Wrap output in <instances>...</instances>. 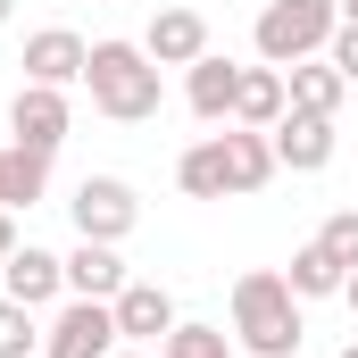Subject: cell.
Instances as JSON below:
<instances>
[{
	"label": "cell",
	"mask_w": 358,
	"mask_h": 358,
	"mask_svg": "<svg viewBox=\"0 0 358 358\" xmlns=\"http://www.w3.org/2000/svg\"><path fill=\"white\" fill-rule=\"evenodd\" d=\"M300 292L283 283V267H250V275H234V342L250 358H300Z\"/></svg>",
	"instance_id": "obj_1"
},
{
	"label": "cell",
	"mask_w": 358,
	"mask_h": 358,
	"mask_svg": "<svg viewBox=\"0 0 358 358\" xmlns=\"http://www.w3.org/2000/svg\"><path fill=\"white\" fill-rule=\"evenodd\" d=\"M159 76H167V67H159L142 42H92L84 92H92V108H100L108 125H150V117H159V100H167Z\"/></svg>",
	"instance_id": "obj_2"
},
{
	"label": "cell",
	"mask_w": 358,
	"mask_h": 358,
	"mask_svg": "<svg viewBox=\"0 0 358 358\" xmlns=\"http://www.w3.org/2000/svg\"><path fill=\"white\" fill-rule=\"evenodd\" d=\"M334 25H342V8H334V0H267V8H259V25H250V42H259V59H267V67H300V59H325Z\"/></svg>",
	"instance_id": "obj_3"
},
{
	"label": "cell",
	"mask_w": 358,
	"mask_h": 358,
	"mask_svg": "<svg viewBox=\"0 0 358 358\" xmlns=\"http://www.w3.org/2000/svg\"><path fill=\"white\" fill-rule=\"evenodd\" d=\"M67 217H76L84 242H125V234L142 225V200H134V183H125V176H84V183H76V200H67Z\"/></svg>",
	"instance_id": "obj_4"
},
{
	"label": "cell",
	"mask_w": 358,
	"mask_h": 358,
	"mask_svg": "<svg viewBox=\"0 0 358 358\" xmlns=\"http://www.w3.org/2000/svg\"><path fill=\"white\" fill-rule=\"evenodd\" d=\"M117 350V308L108 300H59V317L42 325V358H108Z\"/></svg>",
	"instance_id": "obj_5"
},
{
	"label": "cell",
	"mask_w": 358,
	"mask_h": 358,
	"mask_svg": "<svg viewBox=\"0 0 358 358\" xmlns=\"http://www.w3.org/2000/svg\"><path fill=\"white\" fill-rule=\"evenodd\" d=\"M67 125H76V100H67L59 84H17V100H8V134H17L25 150L50 159V150L67 142Z\"/></svg>",
	"instance_id": "obj_6"
},
{
	"label": "cell",
	"mask_w": 358,
	"mask_h": 358,
	"mask_svg": "<svg viewBox=\"0 0 358 358\" xmlns=\"http://www.w3.org/2000/svg\"><path fill=\"white\" fill-rule=\"evenodd\" d=\"M108 308H117V342H134V350H159V342L183 325V317H176V292H167V283H125Z\"/></svg>",
	"instance_id": "obj_7"
},
{
	"label": "cell",
	"mask_w": 358,
	"mask_h": 358,
	"mask_svg": "<svg viewBox=\"0 0 358 358\" xmlns=\"http://www.w3.org/2000/svg\"><path fill=\"white\" fill-rule=\"evenodd\" d=\"M25 84H59V92H76L84 84V67H92V42L84 34H67V25H42V34H25Z\"/></svg>",
	"instance_id": "obj_8"
},
{
	"label": "cell",
	"mask_w": 358,
	"mask_h": 358,
	"mask_svg": "<svg viewBox=\"0 0 358 358\" xmlns=\"http://www.w3.org/2000/svg\"><path fill=\"white\" fill-rule=\"evenodd\" d=\"M334 150H342L334 117L283 108V125H275V167H292V176H325V167H334Z\"/></svg>",
	"instance_id": "obj_9"
},
{
	"label": "cell",
	"mask_w": 358,
	"mask_h": 358,
	"mask_svg": "<svg viewBox=\"0 0 358 358\" xmlns=\"http://www.w3.org/2000/svg\"><path fill=\"white\" fill-rule=\"evenodd\" d=\"M0 292H8V300H25V308H50V300L67 292V259H59V250H42V242H17V250H8V267H0Z\"/></svg>",
	"instance_id": "obj_10"
},
{
	"label": "cell",
	"mask_w": 358,
	"mask_h": 358,
	"mask_svg": "<svg viewBox=\"0 0 358 358\" xmlns=\"http://www.w3.org/2000/svg\"><path fill=\"white\" fill-rule=\"evenodd\" d=\"M234 92H242V67H234V59H217V50L183 67V100H192V117H200V125H234Z\"/></svg>",
	"instance_id": "obj_11"
},
{
	"label": "cell",
	"mask_w": 358,
	"mask_h": 358,
	"mask_svg": "<svg viewBox=\"0 0 358 358\" xmlns=\"http://www.w3.org/2000/svg\"><path fill=\"white\" fill-rule=\"evenodd\" d=\"M142 50H150V59H159V67H192V59H208V17H200V8H159V17H150V34H142Z\"/></svg>",
	"instance_id": "obj_12"
},
{
	"label": "cell",
	"mask_w": 358,
	"mask_h": 358,
	"mask_svg": "<svg viewBox=\"0 0 358 358\" xmlns=\"http://www.w3.org/2000/svg\"><path fill=\"white\" fill-rule=\"evenodd\" d=\"M225 176H234V200H250V192H267L283 167H275V134L259 125H225Z\"/></svg>",
	"instance_id": "obj_13"
},
{
	"label": "cell",
	"mask_w": 358,
	"mask_h": 358,
	"mask_svg": "<svg viewBox=\"0 0 358 358\" xmlns=\"http://www.w3.org/2000/svg\"><path fill=\"white\" fill-rule=\"evenodd\" d=\"M134 275H125V259H117V242H84L76 234V250H67V292L76 300H117Z\"/></svg>",
	"instance_id": "obj_14"
},
{
	"label": "cell",
	"mask_w": 358,
	"mask_h": 358,
	"mask_svg": "<svg viewBox=\"0 0 358 358\" xmlns=\"http://www.w3.org/2000/svg\"><path fill=\"white\" fill-rule=\"evenodd\" d=\"M283 92H292V108H308V117H342V100H350V84H342L334 59H300V67H283Z\"/></svg>",
	"instance_id": "obj_15"
},
{
	"label": "cell",
	"mask_w": 358,
	"mask_h": 358,
	"mask_svg": "<svg viewBox=\"0 0 358 358\" xmlns=\"http://www.w3.org/2000/svg\"><path fill=\"white\" fill-rule=\"evenodd\" d=\"M283 108H292V92H283V67H242L234 125H259V134H275V125H283Z\"/></svg>",
	"instance_id": "obj_16"
},
{
	"label": "cell",
	"mask_w": 358,
	"mask_h": 358,
	"mask_svg": "<svg viewBox=\"0 0 358 358\" xmlns=\"http://www.w3.org/2000/svg\"><path fill=\"white\" fill-rule=\"evenodd\" d=\"M176 183H183V200H234V176H225V134L192 142V150L176 159Z\"/></svg>",
	"instance_id": "obj_17"
},
{
	"label": "cell",
	"mask_w": 358,
	"mask_h": 358,
	"mask_svg": "<svg viewBox=\"0 0 358 358\" xmlns=\"http://www.w3.org/2000/svg\"><path fill=\"white\" fill-rule=\"evenodd\" d=\"M283 283L300 292V300H342V283H350V267L325 250V242H300L292 250V267H283Z\"/></svg>",
	"instance_id": "obj_18"
},
{
	"label": "cell",
	"mask_w": 358,
	"mask_h": 358,
	"mask_svg": "<svg viewBox=\"0 0 358 358\" xmlns=\"http://www.w3.org/2000/svg\"><path fill=\"white\" fill-rule=\"evenodd\" d=\"M42 192H50V159L25 150V142H8L0 150V208H34Z\"/></svg>",
	"instance_id": "obj_19"
},
{
	"label": "cell",
	"mask_w": 358,
	"mask_h": 358,
	"mask_svg": "<svg viewBox=\"0 0 358 358\" xmlns=\"http://www.w3.org/2000/svg\"><path fill=\"white\" fill-rule=\"evenodd\" d=\"M159 358H234V334H225V325H200V317H183L176 334L159 342Z\"/></svg>",
	"instance_id": "obj_20"
},
{
	"label": "cell",
	"mask_w": 358,
	"mask_h": 358,
	"mask_svg": "<svg viewBox=\"0 0 358 358\" xmlns=\"http://www.w3.org/2000/svg\"><path fill=\"white\" fill-rule=\"evenodd\" d=\"M0 358H42V325H34V308L8 300V292H0Z\"/></svg>",
	"instance_id": "obj_21"
},
{
	"label": "cell",
	"mask_w": 358,
	"mask_h": 358,
	"mask_svg": "<svg viewBox=\"0 0 358 358\" xmlns=\"http://www.w3.org/2000/svg\"><path fill=\"white\" fill-rule=\"evenodd\" d=\"M317 242H325V250H334L342 267H358V208H334V217L317 225Z\"/></svg>",
	"instance_id": "obj_22"
},
{
	"label": "cell",
	"mask_w": 358,
	"mask_h": 358,
	"mask_svg": "<svg viewBox=\"0 0 358 358\" xmlns=\"http://www.w3.org/2000/svg\"><path fill=\"white\" fill-rule=\"evenodd\" d=\"M325 59L342 67V84L358 92V25H334V42H325Z\"/></svg>",
	"instance_id": "obj_23"
},
{
	"label": "cell",
	"mask_w": 358,
	"mask_h": 358,
	"mask_svg": "<svg viewBox=\"0 0 358 358\" xmlns=\"http://www.w3.org/2000/svg\"><path fill=\"white\" fill-rule=\"evenodd\" d=\"M8 250H17V208H0V267H8Z\"/></svg>",
	"instance_id": "obj_24"
},
{
	"label": "cell",
	"mask_w": 358,
	"mask_h": 358,
	"mask_svg": "<svg viewBox=\"0 0 358 358\" xmlns=\"http://www.w3.org/2000/svg\"><path fill=\"white\" fill-rule=\"evenodd\" d=\"M108 358H159V350H134V342H117V350H108Z\"/></svg>",
	"instance_id": "obj_25"
},
{
	"label": "cell",
	"mask_w": 358,
	"mask_h": 358,
	"mask_svg": "<svg viewBox=\"0 0 358 358\" xmlns=\"http://www.w3.org/2000/svg\"><path fill=\"white\" fill-rule=\"evenodd\" d=\"M342 300H350V317H358V267H350V283H342Z\"/></svg>",
	"instance_id": "obj_26"
},
{
	"label": "cell",
	"mask_w": 358,
	"mask_h": 358,
	"mask_svg": "<svg viewBox=\"0 0 358 358\" xmlns=\"http://www.w3.org/2000/svg\"><path fill=\"white\" fill-rule=\"evenodd\" d=\"M334 8H342V25H358V0H334Z\"/></svg>",
	"instance_id": "obj_27"
},
{
	"label": "cell",
	"mask_w": 358,
	"mask_h": 358,
	"mask_svg": "<svg viewBox=\"0 0 358 358\" xmlns=\"http://www.w3.org/2000/svg\"><path fill=\"white\" fill-rule=\"evenodd\" d=\"M8 8H17V0H0V25H8Z\"/></svg>",
	"instance_id": "obj_28"
},
{
	"label": "cell",
	"mask_w": 358,
	"mask_h": 358,
	"mask_svg": "<svg viewBox=\"0 0 358 358\" xmlns=\"http://www.w3.org/2000/svg\"><path fill=\"white\" fill-rule=\"evenodd\" d=\"M342 358H358V342H350V350H342Z\"/></svg>",
	"instance_id": "obj_29"
}]
</instances>
